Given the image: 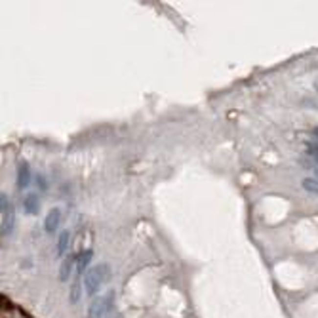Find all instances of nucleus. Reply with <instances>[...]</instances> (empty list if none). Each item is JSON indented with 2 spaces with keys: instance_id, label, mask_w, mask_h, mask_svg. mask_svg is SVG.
I'll list each match as a JSON object with an SVG mask.
<instances>
[{
  "instance_id": "nucleus-1",
  "label": "nucleus",
  "mask_w": 318,
  "mask_h": 318,
  "mask_svg": "<svg viewBox=\"0 0 318 318\" xmlns=\"http://www.w3.org/2000/svg\"><path fill=\"white\" fill-rule=\"evenodd\" d=\"M111 278V265L109 263H97L88 273L84 274V292L88 297H95L97 294H101V288Z\"/></svg>"
},
{
  "instance_id": "nucleus-2",
  "label": "nucleus",
  "mask_w": 318,
  "mask_h": 318,
  "mask_svg": "<svg viewBox=\"0 0 318 318\" xmlns=\"http://www.w3.org/2000/svg\"><path fill=\"white\" fill-rule=\"evenodd\" d=\"M114 299H116V294L114 290H105L101 294H97L95 297H91L88 305V318H105L113 307H114Z\"/></svg>"
},
{
  "instance_id": "nucleus-3",
  "label": "nucleus",
  "mask_w": 318,
  "mask_h": 318,
  "mask_svg": "<svg viewBox=\"0 0 318 318\" xmlns=\"http://www.w3.org/2000/svg\"><path fill=\"white\" fill-rule=\"evenodd\" d=\"M16 208H14V202L10 200V196L6 193L0 195V232L2 236H10L12 230L16 229Z\"/></svg>"
},
{
  "instance_id": "nucleus-4",
  "label": "nucleus",
  "mask_w": 318,
  "mask_h": 318,
  "mask_svg": "<svg viewBox=\"0 0 318 318\" xmlns=\"http://www.w3.org/2000/svg\"><path fill=\"white\" fill-rule=\"evenodd\" d=\"M59 225H61V210L59 208H52L50 212L46 213V217H44V230L48 234H55L57 229H59Z\"/></svg>"
},
{
  "instance_id": "nucleus-5",
  "label": "nucleus",
  "mask_w": 318,
  "mask_h": 318,
  "mask_svg": "<svg viewBox=\"0 0 318 318\" xmlns=\"http://www.w3.org/2000/svg\"><path fill=\"white\" fill-rule=\"evenodd\" d=\"M31 168H29V164L25 162V160H21L18 164V177H16V183H18V189H27L29 187V183H31Z\"/></svg>"
},
{
  "instance_id": "nucleus-6",
  "label": "nucleus",
  "mask_w": 318,
  "mask_h": 318,
  "mask_svg": "<svg viewBox=\"0 0 318 318\" xmlns=\"http://www.w3.org/2000/svg\"><path fill=\"white\" fill-rule=\"evenodd\" d=\"M76 255H67L65 259H63V263L59 267V280L61 282H67V280H71L72 276V271L76 269Z\"/></svg>"
},
{
  "instance_id": "nucleus-7",
  "label": "nucleus",
  "mask_w": 318,
  "mask_h": 318,
  "mask_svg": "<svg viewBox=\"0 0 318 318\" xmlns=\"http://www.w3.org/2000/svg\"><path fill=\"white\" fill-rule=\"evenodd\" d=\"M307 168H311L318 176V145L317 143H307V157L303 160Z\"/></svg>"
},
{
  "instance_id": "nucleus-8",
  "label": "nucleus",
  "mask_w": 318,
  "mask_h": 318,
  "mask_svg": "<svg viewBox=\"0 0 318 318\" xmlns=\"http://www.w3.org/2000/svg\"><path fill=\"white\" fill-rule=\"evenodd\" d=\"M23 212L29 213V215H36L40 212V198L36 193H29L23 198Z\"/></svg>"
},
{
  "instance_id": "nucleus-9",
  "label": "nucleus",
  "mask_w": 318,
  "mask_h": 318,
  "mask_svg": "<svg viewBox=\"0 0 318 318\" xmlns=\"http://www.w3.org/2000/svg\"><path fill=\"white\" fill-rule=\"evenodd\" d=\"M91 257H93V251L91 250H84V251H80V255H78V259H76V274H84V273H88V265L90 261H91Z\"/></svg>"
},
{
  "instance_id": "nucleus-10",
  "label": "nucleus",
  "mask_w": 318,
  "mask_h": 318,
  "mask_svg": "<svg viewBox=\"0 0 318 318\" xmlns=\"http://www.w3.org/2000/svg\"><path fill=\"white\" fill-rule=\"evenodd\" d=\"M69 246H71V230L65 229L59 232V238H57V255L63 257Z\"/></svg>"
},
{
  "instance_id": "nucleus-11",
  "label": "nucleus",
  "mask_w": 318,
  "mask_h": 318,
  "mask_svg": "<svg viewBox=\"0 0 318 318\" xmlns=\"http://www.w3.org/2000/svg\"><path fill=\"white\" fill-rule=\"evenodd\" d=\"M301 187H303L307 193L318 196V177H305V179L301 181Z\"/></svg>"
},
{
  "instance_id": "nucleus-12",
  "label": "nucleus",
  "mask_w": 318,
  "mask_h": 318,
  "mask_svg": "<svg viewBox=\"0 0 318 318\" xmlns=\"http://www.w3.org/2000/svg\"><path fill=\"white\" fill-rule=\"evenodd\" d=\"M82 284L80 282V274L74 276V282L71 286V303H78L80 301V292H82Z\"/></svg>"
},
{
  "instance_id": "nucleus-13",
  "label": "nucleus",
  "mask_w": 318,
  "mask_h": 318,
  "mask_svg": "<svg viewBox=\"0 0 318 318\" xmlns=\"http://www.w3.org/2000/svg\"><path fill=\"white\" fill-rule=\"evenodd\" d=\"M313 136H315V139L318 141V126L315 128V130H313Z\"/></svg>"
},
{
  "instance_id": "nucleus-14",
  "label": "nucleus",
  "mask_w": 318,
  "mask_h": 318,
  "mask_svg": "<svg viewBox=\"0 0 318 318\" xmlns=\"http://www.w3.org/2000/svg\"><path fill=\"white\" fill-rule=\"evenodd\" d=\"M315 88H317V91H318V78L315 80Z\"/></svg>"
},
{
  "instance_id": "nucleus-15",
  "label": "nucleus",
  "mask_w": 318,
  "mask_h": 318,
  "mask_svg": "<svg viewBox=\"0 0 318 318\" xmlns=\"http://www.w3.org/2000/svg\"><path fill=\"white\" fill-rule=\"evenodd\" d=\"M116 318H122V317H116Z\"/></svg>"
}]
</instances>
